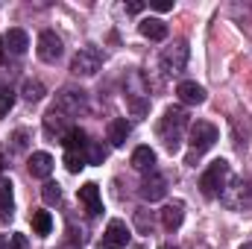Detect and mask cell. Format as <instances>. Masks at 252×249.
<instances>
[{
  "label": "cell",
  "instance_id": "cell-20",
  "mask_svg": "<svg viewBox=\"0 0 252 249\" xmlns=\"http://www.w3.org/2000/svg\"><path fill=\"white\" fill-rule=\"evenodd\" d=\"M12 220V182L0 179V223Z\"/></svg>",
  "mask_w": 252,
  "mask_h": 249
},
{
  "label": "cell",
  "instance_id": "cell-32",
  "mask_svg": "<svg viewBox=\"0 0 252 249\" xmlns=\"http://www.w3.org/2000/svg\"><path fill=\"white\" fill-rule=\"evenodd\" d=\"M0 249H9V241H6L3 235H0Z\"/></svg>",
  "mask_w": 252,
  "mask_h": 249
},
{
  "label": "cell",
  "instance_id": "cell-4",
  "mask_svg": "<svg viewBox=\"0 0 252 249\" xmlns=\"http://www.w3.org/2000/svg\"><path fill=\"white\" fill-rule=\"evenodd\" d=\"M185 64H188V41L179 38L170 47H164V53H161V70L167 76H179L185 70Z\"/></svg>",
  "mask_w": 252,
  "mask_h": 249
},
{
  "label": "cell",
  "instance_id": "cell-12",
  "mask_svg": "<svg viewBox=\"0 0 252 249\" xmlns=\"http://www.w3.org/2000/svg\"><path fill=\"white\" fill-rule=\"evenodd\" d=\"M27 170L35 179H50V173H53V156L50 153H32L30 161H27Z\"/></svg>",
  "mask_w": 252,
  "mask_h": 249
},
{
  "label": "cell",
  "instance_id": "cell-22",
  "mask_svg": "<svg viewBox=\"0 0 252 249\" xmlns=\"http://www.w3.org/2000/svg\"><path fill=\"white\" fill-rule=\"evenodd\" d=\"M32 229H35V235H50V229H53V217L47 214V211H32Z\"/></svg>",
  "mask_w": 252,
  "mask_h": 249
},
{
  "label": "cell",
  "instance_id": "cell-6",
  "mask_svg": "<svg viewBox=\"0 0 252 249\" xmlns=\"http://www.w3.org/2000/svg\"><path fill=\"white\" fill-rule=\"evenodd\" d=\"M100 64H103V56H100L97 47H82V50L73 56L70 70H73V76H94V73L100 70Z\"/></svg>",
  "mask_w": 252,
  "mask_h": 249
},
{
  "label": "cell",
  "instance_id": "cell-17",
  "mask_svg": "<svg viewBox=\"0 0 252 249\" xmlns=\"http://www.w3.org/2000/svg\"><path fill=\"white\" fill-rule=\"evenodd\" d=\"M182 220H185V205L182 202H167L164 208H161V223H164V229H179L182 226Z\"/></svg>",
  "mask_w": 252,
  "mask_h": 249
},
{
  "label": "cell",
  "instance_id": "cell-1",
  "mask_svg": "<svg viewBox=\"0 0 252 249\" xmlns=\"http://www.w3.org/2000/svg\"><path fill=\"white\" fill-rule=\"evenodd\" d=\"M185 129H188V112L179 109V106H170V109L164 112V118L158 121V138H161V144H164L170 153H176L179 144H182Z\"/></svg>",
  "mask_w": 252,
  "mask_h": 249
},
{
  "label": "cell",
  "instance_id": "cell-34",
  "mask_svg": "<svg viewBox=\"0 0 252 249\" xmlns=\"http://www.w3.org/2000/svg\"><path fill=\"white\" fill-rule=\"evenodd\" d=\"M241 249H252V244H244V247H241Z\"/></svg>",
  "mask_w": 252,
  "mask_h": 249
},
{
  "label": "cell",
  "instance_id": "cell-29",
  "mask_svg": "<svg viewBox=\"0 0 252 249\" xmlns=\"http://www.w3.org/2000/svg\"><path fill=\"white\" fill-rule=\"evenodd\" d=\"M9 249H27V238L24 235H12L9 238Z\"/></svg>",
  "mask_w": 252,
  "mask_h": 249
},
{
  "label": "cell",
  "instance_id": "cell-33",
  "mask_svg": "<svg viewBox=\"0 0 252 249\" xmlns=\"http://www.w3.org/2000/svg\"><path fill=\"white\" fill-rule=\"evenodd\" d=\"M0 62H3V38H0Z\"/></svg>",
  "mask_w": 252,
  "mask_h": 249
},
{
  "label": "cell",
  "instance_id": "cell-35",
  "mask_svg": "<svg viewBox=\"0 0 252 249\" xmlns=\"http://www.w3.org/2000/svg\"><path fill=\"white\" fill-rule=\"evenodd\" d=\"M132 249H144V247H132Z\"/></svg>",
  "mask_w": 252,
  "mask_h": 249
},
{
  "label": "cell",
  "instance_id": "cell-15",
  "mask_svg": "<svg viewBox=\"0 0 252 249\" xmlns=\"http://www.w3.org/2000/svg\"><path fill=\"white\" fill-rule=\"evenodd\" d=\"M176 94H179V100H182L185 106H199V103H205V88L196 85V82H179Z\"/></svg>",
  "mask_w": 252,
  "mask_h": 249
},
{
  "label": "cell",
  "instance_id": "cell-21",
  "mask_svg": "<svg viewBox=\"0 0 252 249\" xmlns=\"http://www.w3.org/2000/svg\"><path fill=\"white\" fill-rule=\"evenodd\" d=\"M62 144L67 150H85L88 147V141H85V132L79 129V126H70V132L62 138Z\"/></svg>",
  "mask_w": 252,
  "mask_h": 249
},
{
  "label": "cell",
  "instance_id": "cell-10",
  "mask_svg": "<svg viewBox=\"0 0 252 249\" xmlns=\"http://www.w3.org/2000/svg\"><path fill=\"white\" fill-rule=\"evenodd\" d=\"M141 196H144L147 202H158V199H164V196H167V182H164V176L153 170V173L144 179V185H141Z\"/></svg>",
  "mask_w": 252,
  "mask_h": 249
},
{
  "label": "cell",
  "instance_id": "cell-24",
  "mask_svg": "<svg viewBox=\"0 0 252 249\" xmlns=\"http://www.w3.org/2000/svg\"><path fill=\"white\" fill-rule=\"evenodd\" d=\"M41 97H44V85L38 79H27L24 82V100L27 103H38Z\"/></svg>",
  "mask_w": 252,
  "mask_h": 249
},
{
  "label": "cell",
  "instance_id": "cell-9",
  "mask_svg": "<svg viewBox=\"0 0 252 249\" xmlns=\"http://www.w3.org/2000/svg\"><path fill=\"white\" fill-rule=\"evenodd\" d=\"M129 244V229H126L124 220H112L103 232V247L106 249H126Z\"/></svg>",
  "mask_w": 252,
  "mask_h": 249
},
{
  "label": "cell",
  "instance_id": "cell-25",
  "mask_svg": "<svg viewBox=\"0 0 252 249\" xmlns=\"http://www.w3.org/2000/svg\"><path fill=\"white\" fill-rule=\"evenodd\" d=\"M41 196H44V202H47V205H53V202H59V199H62V190H59V185H56V182H44V187H41Z\"/></svg>",
  "mask_w": 252,
  "mask_h": 249
},
{
  "label": "cell",
  "instance_id": "cell-19",
  "mask_svg": "<svg viewBox=\"0 0 252 249\" xmlns=\"http://www.w3.org/2000/svg\"><path fill=\"white\" fill-rule=\"evenodd\" d=\"M126 138H129V124H126L124 118H115L109 124V141H112V147H124Z\"/></svg>",
  "mask_w": 252,
  "mask_h": 249
},
{
  "label": "cell",
  "instance_id": "cell-7",
  "mask_svg": "<svg viewBox=\"0 0 252 249\" xmlns=\"http://www.w3.org/2000/svg\"><path fill=\"white\" fill-rule=\"evenodd\" d=\"M62 53H64L62 38H59L53 30H44V32L38 35V59L47 62V64H56L62 59Z\"/></svg>",
  "mask_w": 252,
  "mask_h": 249
},
{
  "label": "cell",
  "instance_id": "cell-16",
  "mask_svg": "<svg viewBox=\"0 0 252 249\" xmlns=\"http://www.w3.org/2000/svg\"><path fill=\"white\" fill-rule=\"evenodd\" d=\"M79 202L88 208V214H100V211H103V202H100V187L94 185V182L82 185V187H79Z\"/></svg>",
  "mask_w": 252,
  "mask_h": 249
},
{
  "label": "cell",
  "instance_id": "cell-26",
  "mask_svg": "<svg viewBox=\"0 0 252 249\" xmlns=\"http://www.w3.org/2000/svg\"><path fill=\"white\" fill-rule=\"evenodd\" d=\"M15 106V94L9 91V88H0V118L3 115H9V109Z\"/></svg>",
  "mask_w": 252,
  "mask_h": 249
},
{
  "label": "cell",
  "instance_id": "cell-14",
  "mask_svg": "<svg viewBox=\"0 0 252 249\" xmlns=\"http://www.w3.org/2000/svg\"><path fill=\"white\" fill-rule=\"evenodd\" d=\"M3 44H6V50H9L12 56H24L27 47H30V35H27L24 30H9V32L3 35Z\"/></svg>",
  "mask_w": 252,
  "mask_h": 249
},
{
  "label": "cell",
  "instance_id": "cell-13",
  "mask_svg": "<svg viewBox=\"0 0 252 249\" xmlns=\"http://www.w3.org/2000/svg\"><path fill=\"white\" fill-rule=\"evenodd\" d=\"M138 30H141V35L150 38V41H164V38H167V24L158 21V18H144V21L138 24Z\"/></svg>",
  "mask_w": 252,
  "mask_h": 249
},
{
  "label": "cell",
  "instance_id": "cell-27",
  "mask_svg": "<svg viewBox=\"0 0 252 249\" xmlns=\"http://www.w3.org/2000/svg\"><path fill=\"white\" fill-rule=\"evenodd\" d=\"M85 150H88V156H85V158H88V164H97V161H103V158H106L103 147H97V144H88Z\"/></svg>",
  "mask_w": 252,
  "mask_h": 249
},
{
  "label": "cell",
  "instance_id": "cell-30",
  "mask_svg": "<svg viewBox=\"0 0 252 249\" xmlns=\"http://www.w3.org/2000/svg\"><path fill=\"white\" fill-rule=\"evenodd\" d=\"M153 9H156V12H170L173 3H170V0H158V3H153Z\"/></svg>",
  "mask_w": 252,
  "mask_h": 249
},
{
  "label": "cell",
  "instance_id": "cell-3",
  "mask_svg": "<svg viewBox=\"0 0 252 249\" xmlns=\"http://www.w3.org/2000/svg\"><path fill=\"white\" fill-rule=\"evenodd\" d=\"M56 109L64 112L67 118H79L88 112V94L76 85H64L62 91L56 94Z\"/></svg>",
  "mask_w": 252,
  "mask_h": 249
},
{
  "label": "cell",
  "instance_id": "cell-31",
  "mask_svg": "<svg viewBox=\"0 0 252 249\" xmlns=\"http://www.w3.org/2000/svg\"><path fill=\"white\" fill-rule=\"evenodd\" d=\"M141 9H144V3H126V12H129V15H138Z\"/></svg>",
  "mask_w": 252,
  "mask_h": 249
},
{
  "label": "cell",
  "instance_id": "cell-23",
  "mask_svg": "<svg viewBox=\"0 0 252 249\" xmlns=\"http://www.w3.org/2000/svg\"><path fill=\"white\" fill-rule=\"evenodd\" d=\"M64 164H67V170H70V173H79V170L88 164V158H85V153H82V150H67V153H64Z\"/></svg>",
  "mask_w": 252,
  "mask_h": 249
},
{
  "label": "cell",
  "instance_id": "cell-2",
  "mask_svg": "<svg viewBox=\"0 0 252 249\" xmlns=\"http://www.w3.org/2000/svg\"><path fill=\"white\" fill-rule=\"evenodd\" d=\"M229 182H232V167H229V161H223V158L211 161L208 170L199 176V187H202L205 196H220Z\"/></svg>",
  "mask_w": 252,
  "mask_h": 249
},
{
  "label": "cell",
  "instance_id": "cell-28",
  "mask_svg": "<svg viewBox=\"0 0 252 249\" xmlns=\"http://www.w3.org/2000/svg\"><path fill=\"white\" fill-rule=\"evenodd\" d=\"M135 223H138V229H141V232H150V229H153V220H147V211H144V208L135 214Z\"/></svg>",
  "mask_w": 252,
  "mask_h": 249
},
{
  "label": "cell",
  "instance_id": "cell-5",
  "mask_svg": "<svg viewBox=\"0 0 252 249\" xmlns=\"http://www.w3.org/2000/svg\"><path fill=\"white\" fill-rule=\"evenodd\" d=\"M214 141H217V126L214 124H208V121H196V124L190 126V150H193V156L211 150ZM193 156H190V158H193Z\"/></svg>",
  "mask_w": 252,
  "mask_h": 249
},
{
  "label": "cell",
  "instance_id": "cell-36",
  "mask_svg": "<svg viewBox=\"0 0 252 249\" xmlns=\"http://www.w3.org/2000/svg\"><path fill=\"white\" fill-rule=\"evenodd\" d=\"M164 249H170V247H164Z\"/></svg>",
  "mask_w": 252,
  "mask_h": 249
},
{
  "label": "cell",
  "instance_id": "cell-8",
  "mask_svg": "<svg viewBox=\"0 0 252 249\" xmlns=\"http://www.w3.org/2000/svg\"><path fill=\"white\" fill-rule=\"evenodd\" d=\"M220 199L229 205V208H244L252 202V185L250 182H241V179H232L226 190L220 193Z\"/></svg>",
  "mask_w": 252,
  "mask_h": 249
},
{
  "label": "cell",
  "instance_id": "cell-11",
  "mask_svg": "<svg viewBox=\"0 0 252 249\" xmlns=\"http://www.w3.org/2000/svg\"><path fill=\"white\" fill-rule=\"evenodd\" d=\"M44 132H47V135H56V138H64V135L70 132V118L53 106V109L44 115Z\"/></svg>",
  "mask_w": 252,
  "mask_h": 249
},
{
  "label": "cell",
  "instance_id": "cell-18",
  "mask_svg": "<svg viewBox=\"0 0 252 249\" xmlns=\"http://www.w3.org/2000/svg\"><path fill=\"white\" fill-rule=\"evenodd\" d=\"M132 167L141 170V173H153V167H156V153H153L150 147H138V150L132 153Z\"/></svg>",
  "mask_w": 252,
  "mask_h": 249
}]
</instances>
